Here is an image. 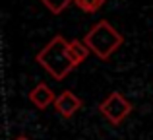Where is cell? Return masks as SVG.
Instances as JSON below:
<instances>
[{
	"label": "cell",
	"instance_id": "6",
	"mask_svg": "<svg viewBox=\"0 0 153 140\" xmlns=\"http://www.w3.org/2000/svg\"><path fill=\"white\" fill-rule=\"evenodd\" d=\"M87 55H89V47H87L83 41L74 39V41L68 43V58H70V62L74 66L82 64V62L87 58Z\"/></svg>",
	"mask_w": 153,
	"mask_h": 140
},
{
	"label": "cell",
	"instance_id": "1",
	"mask_svg": "<svg viewBox=\"0 0 153 140\" xmlns=\"http://www.w3.org/2000/svg\"><path fill=\"white\" fill-rule=\"evenodd\" d=\"M68 43L70 41H66L62 35H54L35 57L37 62L54 80H64L74 68V64L68 58Z\"/></svg>",
	"mask_w": 153,
	"mask_h": 140
},
{
	"label": "cell",
	"instance_id": "7",
	"mask_svg": "<svg viewBox=\"0 0 153 140\" xmlns=\"http://www.w3.org/2000/svg\"><path fill=\"white\" fill-rule=\"evenodd\" d=\"M41 2L49 8L52 14H62V12L66 10V8L70 6L74 0H41Z\"/></svg>",
	"mask_w": 153,
	"mask_h": 140
},
{
	"label": "cell",
	"instance_id": "9",
	"mask_svg": "<svg viewBox=\"0 0 153 140\" xmlns=\"http://www.w3.org/2000/svg\"><path fill=\"white\" fill-rule=\"evenodd\" d=\"M14 140H29V138H27V136H23V134H19V136H16Z\"/></svg>",
	"mask_w": 153,
	"mask_h": 140
},
{
	"label": "cell",
	"instance_id": "4",
	"mask_svg": "<svg viewBox=\"0 0 153 140\" xmlns=\"http://www.w3.org/2000/svg\"><path fill=\"white\" fill-rule=\"evenodd\" d=\"M82 105H83V101L70 90H66L60 95H56V101H54V109L66 119H70L74 113H78V111L82 109Z\"/></svg>",
	"mask_w": 153,
	"mask_h": 140
},
{
	"label": "cell",
	"instance_id": "5",
	"mask_svg": "<svg viewBox=\"0 0 153 140\" xmlns=\"http://www.w3.org/2000/svg\"><path fill=\"white\" fill-rule=\"evenodd\" d=\"M29 101L33 103L37 109H47L51 103L56 101V95L52 94V90L47 84H37L29 94Z\"/></svg>",
	"mask_w": 153,
	"mask_h": 140
},
{
	"label": "cell",
	"instance_id": "8",
	"mask_svg": "<svg viewBox=\"0 0 153 140\" xmlns=\"http://www.w3.org/2000/svg\"><path fill=\"white\" fill-rule=\"evenodd\" d=\"M74 4L83 12H97L103 8L105 0H74Z\"/></svg>",
	"mask_w": 153,
	"mask_h": 140
},
{
	"label": "cell",
	"instance_id": "3",
	"mask_svg": "<svg viewBox=\"0 0 153 140\" xmlns=\"http://www.w3.org/2000/svg\"><path fill=\"white\" fill-rule=\"evenodd\" d=\"M99 111L111 125H120L128 115L132 113V103L118 91H112L107 99H103Z\"/></svg>",
	"mask_w": 153,
	"mask_h": 140
},
{
	"label": "cell",
	"instance_id": "2",
	"mask_svg": "<svg viewBox=\"0 0 153 140\" xmlns=\"http://www.w3.org/2000/svg\"><path fill=\"white\" fill-rule=\"evenodd\" d=\"M83 43H85L91 53H95L101 61H107L108 57H112V55L118 51V47L124 43V37L107 22V19H101V22H97L87 31V35L83 37Z\"/></svg>",
	"mask_w": 153,
	"mask_h": 140
}]
</instances>
